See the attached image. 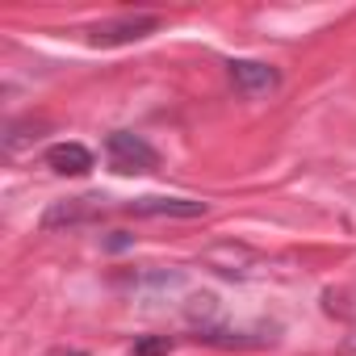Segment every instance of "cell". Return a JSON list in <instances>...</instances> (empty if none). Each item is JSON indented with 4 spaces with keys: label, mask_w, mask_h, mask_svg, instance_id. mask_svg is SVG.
<instances>
[{
    "label": "cell",
    "mask_w": 356,
    "mask_h": 356,
    "mask_svg": "<svg viewBox=\"0 0 356 356\" xmlns=\"http://www.w3.org/2000/svg\"><path fill=\"white\" fill-rule=\"evenodd\" d=\"M105 151H109L113 172H126V176H134V172H151V168L159 163L155 147L143 143V138L130 134V130H113V134L105 138Z\"/></svg>",
    "instance_id": "obj_1"
},
{
    "label": "cell",
    "mask_w": 356,
    "mask_h": 356,
    "mask_svg": "<svg viewBox=\"0 0 356 356\" xmlns=\"http://www.w3.org/2000/svg\"><path fill=\"white\" fill-rule=\"evenodd\" d=\"M159 30V17H122V22H105L92 30V42L97 47H118V42H138L147 34Z\"/></svg>",
    "instance_id": "obj_2"
},
{
    "label": "cell",
    "mask_w": 356,
    "mask_h": 356,
    "mask_svg": "<svg viewBox=\"0 0 356 356\" xmlns=\"http://www.w3.org/2000/svg\"><path fill=\"white\" fill-rule=\"evenodd\" d=\"M231 80H235V88H239L243 97L273 92V88L281 84V76H277L273 67H264V63H252V59H235V63H231Z\"/></svg>",
    "instance_id": "obj_3"
},
{
    "label": "cell",
    "mask_w": 356,
    "mask_h": 356,
    "mask_svg": "<svg viewBox=\"0 0 356 356\" xmlns=\"http://www.w3.org/2000/svg\"><path fill=\"white\" fill-rule=\"evenodd\" d=\"M47 168H55L59 176H84L92 168V151L80 143H55L47 151Z\"/></svg>",
    "instance_id": "obj_4"
},
{
    "label": "cell",
    "mask_w": 356,
    "mask_h": 356,
    "mask_svg": "<svg viewBox=\"0 0 356 356\" xmlns=\"http://www.w3.org/2000/svg\"><path fill=\"white\" fill-rule=\"evenodd\" d=\"M134 214H176V218H197L206 214V202H185V197H138L130 202Z\"/></svg>",
    "instance_id": "obj_5"
},
{
    "label": "cell",
    "mask_w": 356,
    "mask_h": 356,
    "mask_svg": "<svg viewBox=\"0 0 356 356\" xmlns=\"http://www.w3.org/2000/svg\"><path fill=\"white\" fill-rule=\"evenodd\" d=\"M88 202H97V197H76V202H63V206H55L42 222L47 227H59V222H80V218H88L92 214V206Z\"/></svg>",
    "instance_id": "obj_6"
},
{
    "label": "cell",
    "mask_w": 356,
    "mask_h": 356,
    "mask_svg": "<svg viewBox=\"0 0 356 356\" xmlns=\"http://www.w3.org/2000/svg\"><path fill=\"white\" fill-rule=\"evenodd\" d=\"M163 352H172V339L168 335H155V339H138L134 343V356H163Z\"/></svg>",
    "instance_id": "obj_7"
},
{
    "label": "cell",
    "mask_w": 356,
    "mask_h": 356,
    "mask_svg": "<svg viewBox=\"0 0 356 356\" xmlns=\"http://www.w3.org/2000/svg\"><path fill=\"white\" fill-rule=\"evenodd\" d=\"M55 356H84V352H55Z\"/></svg>",
    "instance_id": "obj_8"
}]
</instances>
